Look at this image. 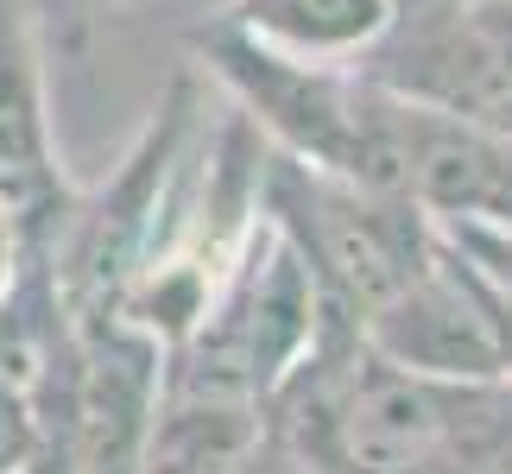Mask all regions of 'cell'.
I'll return each instance as SVG.
<instances>
[{
    "label": "cell",
    "instance_id": "obj_5",
    "mask_svg": "<svg viewBox=\"0 0 512 474\" xmlns=\"http://www.w3.org/2000/svg\"><path fill=\"white\" fill-rule=\"evenodd\" d=\"M234 26L279 45L291 57H317V64H361L380 51V38L399 26L405 0H228Z\"/></svg>",
    "mask_w": 512,
    "mask_h": 474
},
{
    "label": "cell",
    "instance_id": "obj_1",
    "mask_svg": "<svg viewBox=\"0 0 512 474\" xmlns=\"http://www.w3.org/2000/svg\"><path fill=\"white\" fill-rule=\"evenodd\" d=\"M190 51L228 102L247 114L279 152L304 158L317 171L354 177L373 190H405L411 196V158H418V127L424 108L386 89L361 64H317V57H291L228 13H209L190 32Z\"/></svg>",
    "mask_w": 512,
    "mask_h": 474
},
{
    "label": "cell",
    "instance_id": "obj_3",
    "mask_svg": "<svg viewBox=\"0 0 512 474\" xmlns=\"http://www.w3.org/2000/svg\"><path fill=\"white\" fill-rule=\"evenodd\" d=\"M45 57L51 38L38 7L32 0H0V196L26 228V272H38V279H51V247L76 196L51 140Z\"/></svg>",
    "mask_w": 512,
    "mask_h": 474
},
{
    "label": "cell",
    "instance_id": "obj_7",
    "mask_svg": "<svg viewBox=\"0 0 512 474\" xmlns=\"http://www.w3.org/2000/svg\"><path fill=\"white\" fill-rule=\"evenodd\" d=\"M19 272H26V228H19L13 203L0 196V304L19 291Z\"/></svg>",
    "mask_w": 512,
    "mask_h": 474
},
{
    "label": "cell",
    "instance_id": "obj_2",
    "mask_svg": "<svg viewBox=\"0 0 512 474\" xmlns=\"http://www.w3.org/2000/svg\"><path fill=\"white\" fill-rule=\"evenodd\" d=\"M266 222L291 234L323 298H336L361 323L443 253V222L418 196L317 171L279 146L266 152Z\"/></svg>",
    "mask_w": 512,
    "mask_h": 474
},
{
    "label": "cell",
    "instance_id": "obj_4",
    "mask_svg": "<svg viewBox=\"0 0 512 474\" xmlns=\"http://www.w3.org/2000/svg\"><path fill=\"white\" fill-rule=\"evenodd\" d=\"M361 329L386 361H399L411 373H437V380H500L506 373L494 316H487L481 291H475V279H468V266H462V253L449 241H443L437 260H430L405 291H392Z\"/></svg>",
    "mask_w": 512,
    "mask_h": 474
},
{
    "label": "cell",
    "instance_id": "obj_6",
    "mask_svg": "<svg viewBox=\"0 0 512 474\" xmlns=\"http://www.w3.org/2000/svg\"><path fill=\"white\" fill-rule=\"evenodd\" d=\"M38 7V19H45V38L64 57H83L89 51V38H95V26L108 19V7L114 0H32Z\"/></svg>",
    "mask_w": 512,
    "mask_h": 474
}]
</instances>
